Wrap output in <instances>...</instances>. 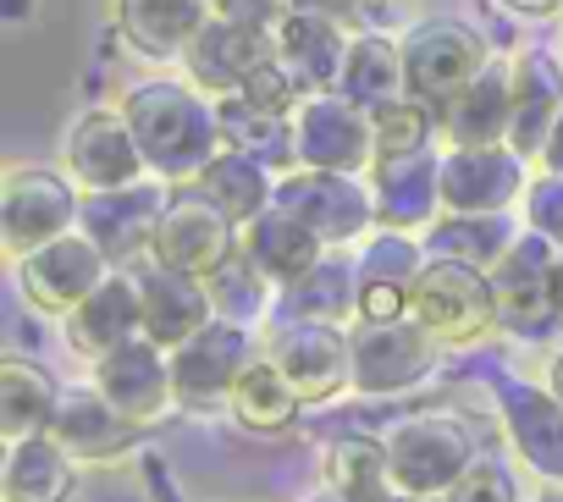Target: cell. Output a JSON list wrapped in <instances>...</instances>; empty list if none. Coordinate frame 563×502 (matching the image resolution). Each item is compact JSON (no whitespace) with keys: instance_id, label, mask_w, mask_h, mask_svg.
<instances>
[{"instance_id":"cell-1","label":"cell","mask_w":563,"mask_h":502,"mask_svg":"<svg viewBox=\"0 0 563 502\" xmlns=\"http://www.w3.org/2000/svg\"><path fill=\"white\" fill-rule=\"evenodd\" d=\"M122 116H128L150 171L166 182H194L227 149L216 100H205L199 83H139V89H128Z\"/></svg>"},{"instance_id":"cell-2","label":"cell","mask_w":563,"mask_h":502,"mask_svg":"<svg viewBox=\"0 0 563 502\" xmlns=\"http://www.w3.org/2000/svg\"><path fill=\"white\" fill-rule=\"evenodd\" d=\"M481 453L486 442L459 409H415L387 431V458L404 497H448Z\"/></svg>"},{"instance_id":"cell-3","label":"cell","mask_w":563,"mask_h":502,"mask_svg":"<svg viewBox=\"0 0 563 502\" xmlns=\"http://www.w3.org/2000/svg\"><path fill=\"white\" fill-rule=\"evenodd\" d=\"M486 277L497 293V332L519 343H552L563 332V243L525 226Z\"/></svg>"},{"instance_id":"cell-4","label":"cell","mask_w":563,"mask_h":502,"mask_svg":"<svg viewBox=\"0 0 563 502\" xmlns=\"http://www.w3.org/2000/svg\"><path fill=\"white\" fill-rule=\"evenodd\" d=\"M78 215H84V193L62 171L12 166L0 177V248H7L12 266L29 260L34 248L78 232Z\"/></svg>"},{"instance_id":"cell-5","label":"cell","mask_w":563,"mask_h":502,"mask_svg":"<svg viewBox=\"0 0 563 502\" xmlns=\"http://www.w3.org/2000/svg\"><path fill=\"white\" fill-rule=\"evenodd\" d=\"M265 359L299 387L310 409L338 403L354 387V326L332 321H271Z\"/></svg>"},{"instance_id":"cell-6","label":"cell","mask_w":563,"mask_h":502,"mask_svg":"<svg viewBox=\"0 0 563 502\" xmlns=\"http://www.w3.org/2000/svg\"><path fill=\"white\" fill-rule=\"evenodd\" d=\"M409 315L442 343V348H475L481 337L497 332V293L492 277L459 260H426L415 293H409Z\"/></svg>"},{"instance_id":"cell-7","label":"cell","mask_w":563,"mask_h":502,"mask_svg":"<svg viewBox=\"0 0 563 502\" xmlns=\"http://www.w3.org/2000/svg\"><path fill=\"white\" fill-rule=\"evenodd\" d=\"M442 343L415 321H354V392L360 398H404L442 370Z\"/></svg>"},{"instance_id":"cell-8","label":"cell","mask_w":563,"mask_h":502,"mask_svg":"<svg viewBox=\"0 0 563 502\" xmlns=\"http://www.w3.org/2000/svg\"><path fill=\"white\" fill-rule=\"evenodd\" d=\"M398 45H404L409 94L426 100L437 116L459 100L464 83H475V78L492 67L486 40H481L470 23H459V18H426V23H415Z\"/></svg>"},{"instance_id":"cell-9","label":"cell","mask_w":563,"mask_h":502,"mask_svg":"<svg viewBox=\"0 0 563 502\" xmlns=\"http://www.w3.org/2000/svg\"><path fill=\"white\" fill-rule=\"evenodd\" d=\"M294 155L310 171H371L376 166V111L349 100L343 89L305 94L294 111Z\"/></svg>"},{"instance_id":"cell-10","label":"cell","mask_w":563,"mask_h":502,"mask_svg":"<svg viewBox=\"0 0 563 502\" xmlns=\"http://www.w3.org/2000/svg\"><path fill=\"white\" fill-rule=\"evenodd\" d=\"M276 204L294 210L327 248H349V243L371 237V226H376L371 182H360V177H349V171L294 166L288 177H276Z\"/></svg>"},{"instance_id":"cell-11","label":"cell","mask_w":563,"mask_h":502,"mask_svg":"<svg viewBox=\"0 0 563 502\" xmlns=\"http://www.w3.org/2000/svg\"><path fill=\"white\" fill-rule=\"evenodd\" d=\"M238 232L243 226L210 193H199L194 182H172V199L155 232V260L188 277H210L227 255H238Z\"/></svg>"},{"instance_id":"cell-12","label":"cell","mask_w":563,"mask_h":502,"mask_svg":"<svg viewBox=\"0 0 563 502\" xmlns=\"http://www.w3.org/2000/svg\"><path fill=\"white\" fill-rule=\"evenodd\" d=\"M260 359L249 326L216 315L210 326H199L188 343L172 348V387H177V409H221L238 387V376Z\"/></svg>"},{"instance_id":"cell-13","label":"cell","mask_w":563,"mask_h":502,"mask_svg":"<svg viewBox=\"0 0 563 502\" xmlns=\"http://www.w3.org/2000/svg\"><path fill=\"white\" fill-rule=\"evenodd\" d=\"M166 199H172V182H128V188H106V193H84V215L78 226L106 248V260L117 271H133L139 260L155 255V232H161V215H166Z\"/></svg>"},{"instance_id":"cell-14","label":"cell","mask_w":563,"mask_h":502,"mask_svg":"<svg viewBox=\"0 0 563 502\" xmlns=\"http://www.w3.org/2000/svg\"><path fill=\"white\" fill-rule=\"evenodd\" d=\"M111 271H117V266L106 260V248L78 226V232H67V237L34 248L29 260H18V288H23V299H29L40 315L67 321Z\"/></svg>"},{"instance_id":"cell-15","label":"cell","mask_w":563,"mask_h":502,"mask_svg":"<svg viewBox=\"0 0 563 502\" xmlns=\"http://www.w3.org/2000/svg\"><path fill=\"white\" fill-rule=\"evenodd\" d=\"M62 155H67V171H73V182H78L84 193L128 188V182H144V171H150V160H144V149H139V138H133L122 105H117V111L95 105V111L73 116Z\"/></svg>"},{"instance_id":"cell-16","label":"cell","mask_w":563,"mask_h":502,"mask_svg":"<svg viewBox=\"0 0 563 502\" xmlns=\"http://www.w3.org/2000/svg\"><path fill=\"white\" fill-rule=\"evenodd\" d=\"M89 381L139 425H155L177 409V387H172V348H161L155 337H128L122 348H111L106 359L89 365Z\"/></svg>"},{"instance_id":"cell-17","label":"cell","mask_w":563,"mask_h":502,"mask_svg":"<svg viewBox=\"0 0 563 502\" xmlns=\"http://www.w3.org/2000/svg\"><path fill=\"white\" fill-rule=\"evenodd\" d=\"M492 398H497V420L503 436L514 442V453L552 486H563V403L547 392V381H519L508 370H492Z\"/></svg>"},{"instance_id":"cell-18","label":"cell","mask_w":563,"mask_h":502,"mask_svg":"<svg viewBox=\"0 0 563 502\" xmlns=\"http://www.w3.org/2000/svg\"><path fill=\"white\" fill-rule=\"evenodd\" d=\"M349 23L343 18H321V12H282L271 23V62L288 72L305 94H327L343 78L349 62Z\"/></svg>"},{"instance_id":"cell-19","label":"cell","mask_w":563,"mask_h":502,"mask_svg":"<svg viewBox=\"0 0 563 502\" xmlns=\"http://www.w3.org/2000/svg\"><path fill=\"white\" fill-rule=\"evenodd\" d=\"M525 166H530V160L514 155L508 144L448 149V155H442V210H453V215L508 210V204L525 199V188H530Z\"/></svg>"},{"instance_id":"cell-20","label":"cell","mask_w":563,"mask_h":502,"mask_svg":"<svg viewBox=\"0 0 563 502\" xmlns=\"http://www.w3.org/2000/svg\"><path fill=\"white\" fill-rule=\"evenodd\" d=\"M139 420H128L95 381H78V387H62L56 398V414H51V436L78 458V464H111L122 453L139 447Z\"/></svg>"},{"instance_id":"cell-21","label":"cell","mask_w":563,"mask_h":502,"mask_svg":"<svg viewBox=\"0 0 563 502\" xmlns=\"http://www.w3.org/2000/svg\"><path fill=\"white\" fill-rule=\"evenodd\" d=\"M426 260L431 255L426 243H415V232H371L360 248V321H404Z\"/></svg>"},{"instance_id":"cell-22","label":"cell","mask_w":563,"mask_h":502,"mask_svg":"<svg viewBox=\"0 0 563 502\" xmlns=\"http://www.w3.org/2000/svg\"><path fill=\"white\" fill-rule=\"evenodd\" d=\"M265 62H271V29L232 18H210L183 51L188 83H199L205 94H238Z\"/></svg>"},{"instance_id":"cell-23","label":"cell","mask_w":563,"mask_h":502,"mask_svg":"<svg viewBox=\"0 0 563 502\" xmlns=\"http://www.w3.org/2000/svg\"><path fill=\"white\" fill-rule=\"evenodd\" d=\"M133 277H139V299H144V337H155L161 348H177V343H188L199 326L216 321V304H210L205 277L172 271V266H161L155 255L139 260Z\"/></svg>"},{"instance_id":"cell-24","label":"cell","mask_w":563,"mask_h":502,"mask_svg":"<svg viewBox=\"0 0 563 502\" xmlns=\"http://www.w3.org/2000/svg\"><path fill=\"white\" fill-rule=\"evenodd\" d=\"M144 332V299H139V277L133 271H111L67 321H62V337L78 359H106L111 348H122L128 337Z\"/></svg>"},{"instance_id":"cell-25","label":"cell","mask_w":563,"mask_h":502,"mask_svg":"<svg viewBox=\"0 0 563 502\" xmlns=\"http://www.w3.org/2000/svg\"><path fill=\"white\" fill-rule=\"evenodd\" d=\"M371 199H376V226L393 232H426L442 215V160L426 155H398L371 166Z\"/></svg>"},{"instance_id":"cell-26","label":"cell","mask_w":563,"mask_h":502,"mask_svg":"<svg viewBox=\"0 0 563 502\" xmlns=\"http://www.w3.org/2000/svg\"><path fill=\"white\" fill-rule=\"evenodd\" d=\"M271 321H332V326H354L360 321V260L343 255V248H327V255L276 293Z\"/></svg>"},{"instance_id":"cell-27","label":"cell","mask_w":563,"mask_h":502,"mask_svg":"<svg viewBox=\"0 0 563 502\" xmlns=\"http://www.w3.org/2000/svg\"><path fill=\"white\" fill-rule=\"evenodd\" d=\"M238 248H243V255L276 282V293L288 288V282H299V277L327 255V243H321L294 210H282L276 199H271V204L238 232Z\"/></svg>"},{"instance_id":"cell-28","label":"cell","mask_w":563,"mask_h":502,"mask_svg":"<svg viewBox=\"0 0 563 502\" xmlns=\"http://www.w3.org/2000/svg\"><path fill=\"white\" fill-rule=\"evenodd\" d=\"M210 18V0H117L122 40L144 62H183V51Z\"/></svg>"},{"instance_id":"cell-29","label":"cell","mask_w":563,"mask_h":502,"mask_svg":"<svg viewBox=\"0 0 563 502\" xmlns=\"http://www.w3.org/2000/svg\"><path fill=\"white\" fill-rule=\"evenodd\" d=\"M508 133H514V67L492 62L442 111V138L448 149H481V144H508Z\"/></svg>"},{"instance_id":"cell-30","label":"cell","mask_w":563,"mask_h":502,"mask_svg":"<svg viewBox=\"0 0 563 502\" xmlns=\"http://www.w3.org/2000/svg\"><path fill=\"white\" fill-rule=\"evenodd\" d=\"M558 111H563V67L547 51H525L514 62V133H508V149L525 155V160H541Z\"/></svg>"},{"instance_id":"cell-31","label":"cell","mask_w":563,"mask_h":502,"mask_svg":"<svg viewBox=\"0 0 563 502\" xmlns=\"http://www.w3.org/2000/svg\"><path fill=\"white\" fill-rule=\"evenodd\" d=\"M321 475H327V491L343 497V502H398L387 436H376V431H343V436H332L321 447Z\"/></svg>"},{"instance_id":"cell-32","label":"cell","mask_w":563,"mask_h":502,"mask_svg":"<svg viewBox=\"0 0 563 502\" xmlns=\"http://www.w3.org/2000/svg\"><path fill=\"white\" fill-rule=\"evenodd\" d=\"M73 491H78V458L51 431L7 442V464H0V497L7 502H67Z\"/></svg>"},{"instance_id":"cell-33","label":"cell","mask_w":563,"mask_h":502,"mask_svg":"<svg viewBox=\"0 0 563 502\" xmlns=\"http://www.w3.org/2000/svg\"><path fill=\"white\" fill-rule=\"evenodd\" d=\"M519 221L508 210H492V215H453L442 210L431 226H426V255L431 260H459V266H475V271H492L508 248L519 243Z\"/></svg>"},{"instance_id":"cell-34","label":"cell","mask_w":563,"mask_h":502,"mask_svg":"<svg viewBox=\"0 0 563 502\" xmlns=\"http://www.w3.org/2000/svg\"><path fill=\"white\" fill-rule=\"evenodd\" d=\"M305 398H299V387L282 376L265 354L238 376V387H232V398H227V414L243 425V431H254V436H282V431H294L299 420H305Z\"/></svg>"},{"instance_id":"cell-35","label":"cell","mask_w":563,"mask_h":502,"mask_svg":"<svg viewBox=\"0 0 563 502\" xmlns=\"http://www.w3.org/2000/svg\"><path fill=\"white\" fill-rule=\"evenodd\" d=\"M216 116H221L227 149H243V155L265 160L271 171L299 166V155H294V116L265 111V105L249 100L243 89H238V94H216Z\"/></svg>"},{"instance_id":"cell-36","label":"cell","mask_w":563,"mask_h":502,"mask_svg":"<svg viewBox=\"0 0 563 502\" xmlns=\"http://www.w3.org/2000/svg\"><path fill=\"white\" fill-rule=\"evenodd\" d=\"M338 89H343L349 100H360L365 111H382V105L404 100V94H409V72H404V45H398L393 34H376V29L354 34V45H349V62H343V78H338Z\"/></svg>"},{"instance_id":"cell-37","label":"cell","mask_w":563,"mask_h":502,"mask_svg":"<svg viewBox=\"0 0 563 502\" xmlns=\"http://www.w3.org/2000/svg\"><path fill=\"white\" fill-rule=\"evenodd\" d=\"M56 398H62V381L45 365L0 359V436H7V442H23V436L51 431Z\"/></svg>"},{"instance_id":"cell-38","label":"cell","mask_w":563,"mask_h":502,"mask_svg":"<svg viewBox=\"0 0 563 502\" xmlns=\"http://www.w3.org/2000/svg\"><path fill=\"white\" fill-rule=\"evenodd\" d=\"M194 188L210 193L238 226H249V221L276 199V177H271V166L254 160V155H243V149H221V155L194 177Z\"/></svg>"},{"instance_id":"cell-39","label":"cell","mask_w":563,"mask_h":502,"mask_svg":"<svg viewBox=\"0 0 563 502\" xmlns=\"http://www.w3.org/2000/svg\"><path fill=\"white\" fill-rule=\"evenodd\" d=\"M205 288H210V304H216V315H227V321H238V326H254V321H265L271 310H276V282L243 255H227L210 277H205Z\"/></svg>"},{"instance_id":"cell-40","label":"cell","mask_w":563,"mask_h":502,"mask_svg":"<svg viewBox=\"0 0 563 502\" xmlns=\"http://www.w3.org/2000/svg\"><path fill=\"white\" fill-rule=\"evenodd\" d=\"M437 133V111L415 94L393 100L376 111V160H398V155H426Z\"/></svg>"},{"instance_id":"cell-41","label":"cell","mask_w":563,"mask_h":502,"mask_svg":"<svg viewBox=\"0 0 563 502\" xmlns=\"http://www.w3.org/2000/svg\"><path fill=\"white\" fill-rule=\"evenodd\" d=\"M442 502H525V497H519L514 469H508L497 453H481V458L464 469V480H459Z\"/></svg>"},{"instance_id":"cell-42","label":"cell","mask_w":563,"mask_h":502,"mask_svg":"<svg viewBox=\"0 0 563 502\" xmlns=\"http://www.w3.org/2000/svg\"><path fill=\"white\" fill-rule=\"evenodd\" d=\"M519 210H525V226L530 232L563 243V171H536L530 188H525V199H519Z\"/></svg>"},{"instance_id":"cell-43","label":"cell","mask_w":563,"mask_h":502,"mask_svg":"<svg viewBox=\"0 0 563 502\" xmlns=\"http://www.w3.org/2000/svg\"><path fill=\"white\" fill-rule=\"evenodd\" d=\"M210 12L216 18H232V23H260L271 29L282 18V0H210Z\"/></svg>"},{"instance_id":"cell-44","label":"cell","mask_w":563,"mask_h":502,"mask_svg":"<svg viewBox=\"0 0 563 502\" xmlns=\"http://www.w3.org/2000/svg\"><path fill=\"white\" fill-rule=\"evenodd\" d=\"M282 12H321V18H360V0H282Z\"/></svg>"},{"instance_id":"cell-45","label":"cell","mask_w":563,"mask_h":502,"mask_svg":"<svg viewBox=\"0 0 563 502\" xmlns=\"http://www.w3.org/2000/svg\"><path fill=\"white\" fill-rule=\"evenodd\" d=\"M144 480H150V497H155V502H183V497L172 491V480H166V464H161L155 453H144Z\"/></svg>"},{"instance_id":"cell-46","label":"cell","mask_w":563,"mask_h":502,"mask_svg":"<svg viewBox=\"0 0 563 502\" xmlns=\"http://www.w3.org/2000/svg\"><path fill=\"white\" fill-rule=\"evenodd\" d=\"M508 12L530 18V23H547V18H563V0H503Z\"/></svg>"},{"instance_id":"cell-47","label":"cell","mask_w":563,"mask_h":502,"mask_svg":"<svg viewBox=\"0 0 563 502\" xmlns=\"http://www.w3.org/2000/svg\"><path fill=\"white\" fill-rule=\"evenodd\" d=\"M541 171H563V111H558V122H552V138H547V149H541V160H536Z\"/></svg>"},{"instance_id":"cell-48","label":"cell","mask_w":563,"mask_h":502,"mask_svg":"<svg viewBox=\"0 0 563 502\" xmlns=\"http://www.w3.org/2000/svg\"><path fill=\"white\" fill-rule=\"evenodd\" d=\"M541 381H547V392L563 403V348H552V359H547V370H541Z\"/></svg>"},{"instance_id":"cell-49","label":"cell","mask_w":563,"mask_h":502,"mask_svg":"<svg viewBox=\"0 0 563 502\" xmlns=\"http://www.w3.org/2000/svg\"><path fill=\"white\" fill-rule=\"evenodd\" d=\"M29 12H34V0H7V18H12V23H23Z\"/></svg>"},{"instance_id":"cell-50","label":"cell","mask_w":563,"mask_h":502,"mask_svg":"<svg viewBox=\"0 0 563 502\" xmlns=\"http://www.w3.org/2000/svg\"><path fill=\"white\" fill-rule=\"evenodd\" d=\"M530 502H563V486H547V491H536Z\"/></svg>"},{"instance_id":"cell-51","label":"cell","mask_w":563,"mask_h":502,"mask_svg":"<svg viewBox=\"0 0 563 502\" xmlns=\"http://www.w3.org/2000/svg\"><path fill=\"white\" fill-rule=\"evenodd\" d=\"M398 502H442V497H404V491H398Z\"/></svg>"},{"instance_id":"cell-52","label":"cell","mask_w":563,"mask_h":502,"mask_svg":"<svg viewBox=\"0 0 563 502\" xmlns=\"http://www.w3.org/2000/svg\"><path fill=\"white\" fill-rule=\"evenodd\" d=\"M310 502H343V497H332V491H327V497H310Z\"/></svg>"}]
</instances>
